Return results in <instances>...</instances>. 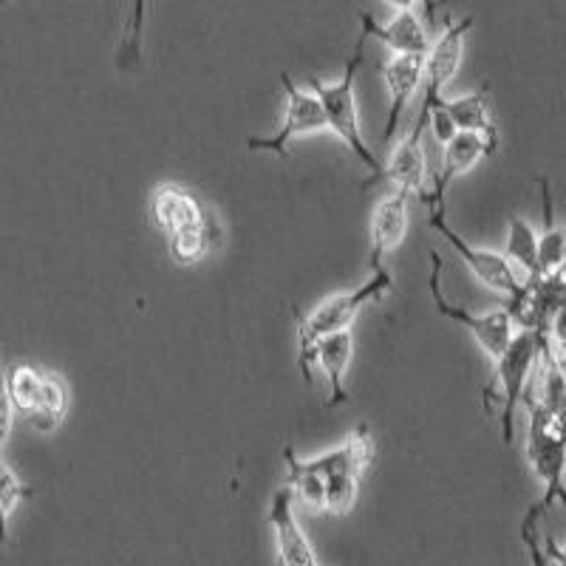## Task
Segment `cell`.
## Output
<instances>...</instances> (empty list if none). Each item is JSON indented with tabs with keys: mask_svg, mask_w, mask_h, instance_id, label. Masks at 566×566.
<instances>
[{
	"mask_svg": "<svg viewBox=\"0 0 566 566\" xmlns=\"http://www.w3.org/2000/svg\"><path fill=\"white\" fill-rule=\"evenodd\" d=\"M363 45H366V38L357 40L354 45L352 57H348L346 71H343L340 80H321V77H310L312 91H315V97L321 99L323 114H326V123L332 134L340 136V142L352 150L357 159L363 161L368 168V185L382 179V161L374 156L371 145L366 142L360 128V108H357V91H354V83H357V74H360L363 65Z\"/></svg>",
	"mask_w": 566,
	"mask_h": 566,
	"instance_id": "obj_3",
	"label": "cell"
},
{
	"mask_svg": "<svg viewBox=\"0 0 566 566\" xmlns=\"http://www.w3.org/2000/svg\"><path fill=\"white\" fill-rule=\"evenodd\" d=\"M270 527L275 535V553L281 566H321L310 538L303 533L295 515V495L290 488H281L272 495Z\"/></svg>",
	"mask_w": 566,
	"mask_h": 566,
	"instance_id": "obj_11",
	"label": "cell"
},
{
	"mask_svg": "<svg viewBox=\"0 0 566 566\" xmlns=\"http://www.w3.org/2000/svg\"><path fill=\"white\" fill-rule=\"evenodd\" d=\"M439 108L451 116V123L457 130H473V134H484L490 139H499V128L493 119V105H490L488 88H476L462 97H444Z\"/></svg>",
	"mask_w": 566,
	"mask_h": 566,
	"instance_id": "obj_18",
	"label": "cell"
},
{
	"mask_svg": "<svg viewBox=\"0 0 566 566\" xmlns=\"http://www.w3.org/2000/svg\"><path fill=\"white\" fill-rule=\"evenodd\" d=\"M473 32V14L462 20H448L437 40H433L431 52L424 57V80H422V105H419L417 128H428L431 114L439 108L444 99V88L457 77L459 63L464 54V40Z\"/></svg>",
	"mask_w": 566,
	"mask_h": 566,
	"instance_id": "obj_8",
	"label": "cell"
},
{
	"mask_svg": "<svg viewBox=\"0 0 566 566\" xmlns=\"http://www.w3.org/2000/svg\"><path fill=\"white\" fill-rule=\"evenodd\" d=\"M558 272L566 277V250H564V261H560V270Z\"/></svg>",
	"mask_w": 566,
	"mask_h": 566,
	"instance_id": "obj_31",
	"label": "cell"
},
{
	"mask_svg": "<svg viewBox=\"0 0 566 566\" xmlns=\"http://www.w3.org/2000/svg\"><path fill=\"white\" fill-rule=\"evenodd\" d=\"M504 258L515 270L522 272L524 277H538V232L522 216H510L507 219V241H504Z\"/></svg>",
	"mask_w": 566,
	"mask_h": 566,
	"instance_id": "obj_20",
	"label": "cell"
},
{
	"mask_svg": "<svg viewBox=\"0 0 566 566\" xmlns=\"http://www.w3.org/2000/svg\"><path fill=\"white\" fill-rule=\"evenodd\" d=\"M290 484L297 502L312 513L346 515L360 495V482L374 459V437L368 424L354 428L352 437L315 459H301L292 448L283 451Z\"/></svg>",
	"mask_w": 566,
	"mask_h": 566,
	"instance_id": "obj_1",
	"label": "cell"
},
{
	"mask_svg": "<svg viewBox=\"0 0 566 566\" xmlns=\"http://www.w3.org/2000/svg\"><path fill=\"white\" fill-rule=\"evenodd\" d=\"M65 413H69V386H65V380L57 371L45 368L43 391L38 397V406L32 408V413L23 422H29L38 431H54L65 419Z\"/></svg>",
	"mask_w": 566,
	"mask_h": 566,
	"instance_id": "obj_21",
	"label": "cell"
},
{
	"mask_svg": "<svg viewBox=\"0 0 566 566\" xmlns=\"http://www.w3.org/2000/svg\"><path fill=\"white\" fill-rule=\"evenodd\" d=\"M45 368L32 366V363H18L7 371L9 382V397H12V406L18 411L20 419H27L32 413V408L38 406V397L43 391Z\"/></svg>",
	"mask_w": 566,
	"mask_h": 566,
	"instance_id": "obj_23",
	"label": "cell"
},
{
	"mask_svg": "<svg viewBox=\"0 0 566 566\" xmlns=\"http://www.w3.org/2000/svg\"><path fill=\"white\" fill-rule=\"evenodd\" d=\"M549 337L541 332H530V328H518L510 343L507 352L495 360V371L490 386L484 388V408L490 411L493 397L499 394V406H502V433L504 444H513V424H515V408L524 399L530 388V374L541 363V354L547 348Z\"/></svg>",
	"mask_w": 566,
	"mask_h": 566,
	"instance_id": "obj_5",
	"label": "cell"
},
{
	"mask_svg": "<svg viewBox=\"0 0 566 566\" xmlns=\"http://www.w3.org/2000/svg\"><path fill=\"white\" fill-rule=\"evenodd\" d=\"M547 335H549V343H553L555 348H566V306H560V310L553 315Z\"/></svg>",
	"mask_w": 566,
	"mask_h": 566,
	"instance_id": "obj_28",
	"label": "cell"
},
{
	"mask_svg": "<svg viewBox=\"0 0 566 566\" xmlns=\"http://www.w3.org/2000/svg\"><path fill=\"white\" fill-rule=\"evenodd\" d=\"M14 411L12 406V397H9V382H7V368H3V360H0V457H3V448H7V439L9 431H12Z\"/></svg>",
	"mask_w": 566,
	"mask_h": 566,
	"instance_id": "obj_26",
	"label": "cell"
},
{
	"mask_svg": "<svg viewBox=\"0 0 566 566\" xmlns=\"http://www.w3.org/2000/svg\"><path fill=\"white\" fill-rule=\"evenodd\" d=\"M541 518H544V513L538 510V504H533L522 522V541H524V547H527L533 566H549L547 555H544V541H541L538 535Z\"/></svg>",
	"mask_w": 566,
	"mask_h": 566,
	"instance_id": "obj_25",
	"label": "cell"
},
{
	"mask_svg": "<svg viewBox=\"0 0 566 566\" xmlns=\"http://www.w3.org/2000/svg\"><path fill=\"white\" fill-rule=\"evenodd\" d=\"M424 7L417 3H394V12L388 20H377L371 12L360 9L363 38H377L382 45L391 49V54H419L428 57L431 52L433 38L431 29L424 23L422 12Z\"/></svg>",
	"mask_w": 566,
	"mask_h": 566,
	"instance_id": "obj_10",
	"label": "cell"
},
{
	"mask_svg": "<svg viewBox=\"0 0 566 566\" xmlns=\"http://www.w3.org/2000/svg\"><path fill=\"white\" fill-rule=\"evenodd\" d=\"M428 125H431L433 136H437V139L442 142V145H444V142H451L453 134H457V125L451 123V116L444 114L442 108L433 111V114H431V123H428Z\"/></svg>",
	"mask_w": 566,
	"mask_h": 566,
	"instance_id": "obj_27",
	"label": "cell"
},
{
	"mask_svg": "<svg viewBox=\"0 0 566 566\" xmlns=\"http://www.w3.org/2000/svg\"><path fill=\"white\" fill-rule=\"evenodd\" d=\"M394 290V275L386 264L368 272L363 283H357L354 290L335 292L332 297L321 301L310 315L297 317V368H301L303 380L312 382L310 354L317 340L337 332H348L352 323L357 321L368 303H377Z\"/></svg>",
	"mask_w": 566,
	"mask_h": 566,
	"instance_id": "obj_2",
	"label": "cell"
},
{
	"mask_svg": "<svg viewBox=\"0 0 566 566\" xmlns=\"http://www.w3.org/2000/svg\"><path fill=\"white\" fill-rule=\"evenodd\" d=\"M27 495H32V488L23 484V479L14 473L12 464L0 457V544H7L9 518H12V513Z\"/></svg>",
	"mask_w": 566,
	"mask_h": 566,
	"instance_id": "obj_24",
	"label": "cell"
},
{
	"mask_svg": "<svg viewBox=\"0 0 566 566\" xmlns=\"http://www.w3.org/2000/svg\"><path fill=\"white\" fill-rule=\"evenodd\" d=\"M499 148V139H490L484 134H473V130H457L451 142L442 145V168L433 176V193L444 196L448 185H451L457 176L468 174L473 165L490 156Z\"/></svg>",
	"mask_w": 566,
	"mask_h": 566,
	"instance_id": "obj_17",
	"label": "cell"
},
{
	"mask_svg": "<svg viewBox=\"0 0 566 566\" xmlns=\"http://www.w3.org/2000/svg\"><path fill=\"white\" fill-rule=\"evenodd\" d=\"M553 357H555V366H558V371L564 374V380H566V348L553 346Z\"/></svg>",
	"mask_w": 566,
	"mask_h": 566,
	"instance_id": "obj_30",
	"label": "cell"
},
{
	"mask_svg": "<svg viewBox=\"0 0 566 566\" xmlns=\"http://www.w3.org/2000/svg\"><path fill=\"white\" fill-rule=\"evenodd\" d=\"M283 94H286V108H283V123L281 128L272 130L266 136H252L247 142L250 150H270V154L286 156L290 154V142L297 136H310L317 130H328L326 114H323L321 99L315 97V91L303 88L295 80L283 71L281 74Z\"/></svg>",
	"mask_w": 566,
	"mask_h": 566,
	"instance_id": "obj_9",
	"label": "cell"
},
{
	"mask_svg": "<svg viewBox=\"0 0 566 566\" xmlns=\"http://www.w3.org/2000/svg\"><path fill=\"white\" fill-rule=\"evenodd\" d=\"M380 74L382 80H386L388 99H391L382 136L391 142L394 136H397L399 119H402V114H406L408 103H411L413 94L422 88L424 57H419V54H391V57L380 65Z\"/></svg>",
	"mask_w": 566,
	"mask_h": 566,
	"instance_id": "obj_12",
	"label": "cell"
},
{
	"mask_svg": "<svg viewBox=\"0 0 566 566\" xmlns=\"http://www.w3.org/2000/svg\"><path fill=\"white\" fill-rule=\"evenodd\" d=\"M150 219L156 227L165 230V235L176 230H185L190 224H199L205 221L210 212L205 210L199 199H196L193 190H187L179 181H161L154 187L150 193Z\"/></svg>",
	"mask_w": 566,
	"mask_h": 566,
	"instance_id": "obj_15",
	"label": "cell"
},
{
	"mask_svg": "<svg viewBox=\"0 0 566 566\" xmlns=\"http://www.w3.org/2000/svg\"><path fill=\"white\" fill-rule=\"evenodd\" d=\"M422 128L413 125L402 139L394 145L388 161H382V179L391 181L394 190H406L411 196L428 193V156L422 148Z\"/></svg>",
	"mask_w": 566,
	"mask_h": 566,
	"instance_id": "obj_14",
	"label": "cell"
},
{
	"mask_svg": "<svg viewBox=\"0 0 566 566\" xmlns=\"http://www.w3.org/2000/svg\"><path fill=\"white\" fill-rule=\"evenodd\" d=\"M428 258H431L428 290H431V301H433V306H437L439 315L468 328L470 335L479 340V346H482L484 352L493 357V360H499V357H502V354L510 348V343H513L515 332H518V326H515V321H513V315L507 312V306H502V310L482 312V315H479V312H470V310H464V306L451 303L448 297H444V290H442V255H439L437 250H431V255Z\"/></svg>",
	"mask_w": 566,
	"mask_h": 566,
	"instance_id": "obj_7",
	"label": "cell"
},
{
	"mask_svg": "<svg viewBox=\"0 0 566 566\" xmlns=\"http://www.w3.org/2000/svg\"><path fill=\"white\" fill-rule=\"evenodd\" d=\"M522 402L527 411V462L544 488L535 504L541 513H547L555 502L566 507V424L541 406L533 388H527Z\"/></svg>",
	"mask_w": 566,
	"mask_h": 566,
	"instance_id": "obj_4",
	"label": "cell"
},
{
	"mask_svg": "<svg viewBox=\"0 0 566 566\" xmlns=\"http://www.w3.org/2000/svg\"><path fill=\"white\" fill-rule=\"evenodd\" d=\"M541 199H544V230L538 232V266L541 275H553L560 270L566 250V227L555 221L553 193H549V181L541 179Z\"/></svg>",
	"mask_w": 566,
	"mask_h": 566,
	"instance_id": "obj_22",
	"label": "cell"
},
{
	"mask_svg": "<svg viewBox=\"0 0 566 566\" xmlns=\"http://www.w3.org/2000/svg\"><path fill=\"white\" fill-rule=\"evenodd\" d=\"M408 201L411 193L406 190H391L377 201L371 212V255H368V270L382 266L386 255H391L408 235Z\"/></svg>",
	"mask_w": 566,
	"mask_h": 566,
	"instance_id": "obj_13",
	"label": "cell"
},
{
	"mask_svg": "<svg viewBox=\"0 0 566 566\" xmlns=\"http://www.w3.org/2000/svg\"><path fill=\"white\" fill-rule=\"evenodd\" d=\"M419 201H424V205H428V221H431L433 230H437L439 235H442V239L464 258V264L470 266V272H473V275H476L484 286H490V290H495V292H502L507 301H515V297L522 295L524 286H527V277H524L522 272L510 264L507 258H504V252H495V250H488V247L470 244L462 232L453 230V227L448 224V219H444V196L428 190V193L419 196Z\"/></svg>",
	"mask_w": 566,
	"mask_h": 566,
	"instance_id": "obj_6",
	"label": "cell"
},
{
	"mask_svg": "<svg viewBox=\"0 0 566 566\" xmlns=\"http://www.w3.org/2000/svg\"><path fill=\"white\" fill-rule=\"evenodd\" d=\"M352 357H354L352 328H348V332H337V335L323 337V340H317L315 348H312L310 368L312 363H317L321 371L328 377L326 408H337L348 402L346 374H348V366H352Z\"/></svg>",
	"mask_w": 566,
	"mask_h": 566,
	"instance_id": "obj_16",
	"label": "cell"
},
{
	"mask_svg": "<svg viewBox=\"0 0 566 566\" xmlns=\"http://www.w3.org/2000/svg\"><path fill=\"white\" fill-rule=\"evenodd\" d=\"M221 241L219 224L207 216L199 224H190L185 230H176L168 235V252L179 266H193L205 261Z\"/></svg>",
	"mask_w": 566,
	"mask_h": 566,
	"instance_id": "obj_19",
	"label": "cell"
},
{
	"mask_svg": "<svg viewBox=\"0 0 566 566\" xmlns=\"http://www.w3.org/2000/svg\"><path fill=\"white\" fill-rule=\"evenodd\" d=\"M544 555H547L549 564L566 566V544H558L553 533L544 535Z\"/></svg>",
	"mask_w": 566,
	"mask_h": 566,
	"instance_id": "obj_29",
	"label": "cell"
}]
</instances>
